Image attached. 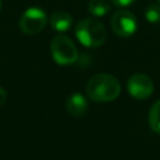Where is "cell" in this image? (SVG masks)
Returning a JSON list of instances; mask_svg holds the SVG:
<instances>
[{
  "mask_svg": "<svg viewBox=\"0 0 160 160\" xmlns=\"http://www.w3.org/2000/svg\"><path fill=\"white\" fill-rule=\"evenodd\" d=\"M121 91L119 80L110 74H96L86 85V95L98 102H108L115 100Z\"/></svg>",
  "mask_w": 160,
  "mask_h": 160,
  "instance_id": "6da1fadb",
  "label": "cell"
},
{
  "mask_svg": "<svg viewBox=\"0 0 160 160\" xmlns=\"http://www.w3.org/2000/svg\"><path fill=\"white\" fill-rule=\"evenodd\" d=\"M75 35L81 45L85 48L95 49L105 42L106 29L101 21L92 18H86L76 24Z\"/></svg>",
  "mask_w": 160,
  "mask_h": 160,
  "instance_id": "7a4b0ae2",
  "label": "cell"
},
{
  "mask_svg": "<svg viewBox=\"0 0 160 160\" xmlns=\"http://www.w3.org/2000/svg\"><path fill=\"white\" fill-rule=\"evenodd\" d=\"M50 52L54 61L59 65H71L78 58L79 52L72 40L66 35H56L50 42Z\"/></svg>",
  "mask_w": 160,
  "mask_h": 160,
  "instance_id": "3957f363",
  "label": "cell"
},
{
  "mask_svg": "<svg viewBox=\"0 0 160 160\" xmlns=\"http://www.w3.org/2000/svg\"><path fill=\"white\" fill-rule=\"evenodd\" d=\"M46 22H48V16L42 9L29 8L22 12L19 21V26L24 34L36 35L45 28Z\"/></svg>",
  "mask_w": 160,
  "mask_h": 160,
  "instance_id": "277c9868",
  "label": "cell"
},
{
  "mask_svg": "<svg viewBox=\"0 0 160 160\" xmlns=\"http://www.w3.org/2000/svg\"><path fill=\"white\" fill-rule=\"evenodd\" d=\"M111 29L115 35L120 38H130L135 34L138 29V19L136 16L128 10L116 11L110 20Z\"/></svg>",
  "mask_w": 160,
  "mask_h": 160,
  "instance_id": "5b68a950",
  "label": "cell"
},
{
  "mask_svg": "<svg viewBox=\"0 0 160 160\" xmlns=\"http://www.w3.org/2000/svg\"><path fill=\"white\" fill-rule=\"evenodd\" d=\"M128 91L129 94L138 99V100H145L151 96L154 91V82L152 80L142 72L134 74L128 80Z\"/></svg>",
  "mask_w": 160,
  "mask_h": 160,
  "instance_id": "8992f818",
  "label": "cell"
},
{
  "mask_svg": "<svg viewBox=\"0 0 160 160\" xmlns=\"http://www.w3.org/2000/svg\"><path fill=\"white\" fill-rule=\"evenodd\" d=\"M88 110V100L80 92H74L66 99V111L72 116H82Z\"/></svg>",
  "mask_w": 160,
  "mask_h": 160,
  "instance_id": "52a82bcc",
  "label": "cell"
},
{
  "mask_svg": "<svg viewBox=\"0 0 160 160\" xmlns=\"http://www.w3.org/2000/svg\"><path fill=\"white\" fill-rule=\"evenodd\" d=\"M50 25L54 30H56L59 32L68 31L72 25V19H71L70 14L66 11H62V10L55 11L50 16Z\"/></svg>",
  "mask_w": 160,
  "mask_h": 160,
  "instance_id": "ba28073f",
  "label": "cell"
},
{
  "mask_svg": "<svg viewBox=\"0 0 160 160\" xmlns=\"http://www.w3.org/2000/svg\"><path fill=\"white\" fill-rule=\"evenodd\" d=\"M88 10L92 16L101 18L110 11V2L108 0H90L88 4Z\"/></svg>",
  "mask_w": 160,
  "mask_h": 160,
  "instance_id": "9c48e42d",
  "label": "cell"
},
{
  "mask_svg": "<svg viewBox=\"0 0 160 160\" xmlns=\"http://www.w3.org/2000/svg\"><path fill=\"white\" fill-rule=\"evenodd\" d=\"M149 126L150 129L160 135V100L155 101L149 110Z\"/></svg>",
  "mask_w": 160,
  "mask_h": 160,
  "instance_id": "30bf717a",
  "label": "cell"
},
{
  "mask_svg": "<svg viewBox=\"0 0 160 160\" xmlns=\"http://www.w3.org/2000/svg\"><path fill=\"white\" fill-rule=\"evenodd\" d=\"M145 18L149 22L156 24L160 21V5L159 4H151L146 8Z\"/></svg>",
  "mask_w": 160,
  "mask_h": 160,
  "instance_id": "8fae6325",
  "label": "cell"
},
{
  "mask_svg": "<svg viewBox=\"0 0 160 160\" xmlns=\"http://www.w3.org/2000/svg\"><path fill=\"white\" fill-rule=\"evenodd\" d=\"M136 0H111V2L115 5V6H119V8H125V6H129L131 4H134Z\"/></svg>",
  "mask_w": 160,
  "mask_h": 160,
  "instance_id": "7c38bea8",
  "label": "cell"
},
{
  "mask_svg": "<svg viewBox=\"0 0 160 160\" xmlns=\"http://www.w3.org/2000/svg\"><path fill=\"white\" fill-rule=\"evenodd\" d=\"M5 101H6V91H5V89L0 85V106L4 105Z\"/></svg>",
  "mask_w": 160,
  "mask_h": 160,
  "instance_id": "4fadbf2b",
  "label": "cell"
},
{
  "mask_svg": "<svg viewBox=\"0 0 160 160\" xmlns=\"http://www.w3.org/2000/svg\"><path fill=\"white\" fill-rule=\"evenodd\" d=\"M0 10H1V0H0Z\"/></svg>",
  "mask_w": 160,
  "mask_h": 160,
  "instance_id": "5bb4252c",
  "label": "cell"
},
{
  "mask_svg": "<svg viewBox=\"0 0 160 160\" xmlns=\"http://www.w3.org/2000/svg\"><path fill=\"white\" fill-rule=\"evenodd\" d=\"M159 2H160V0H159Z\"/></svg>",
  "mask_w": 160,
  "mask_h": 160,
  "instance_id": "9a60e30c",
  "label": "cell"
}]
</instances>
